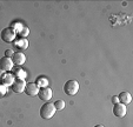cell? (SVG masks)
<instances>
[{
	"label": "cell",
	"mask_w": 133,
	"mask_h": 127,
	"mask_svg": "<svg viewBox=\"0 0 133 127\" xmlns=\"http://www.w3.org/2000/svg\"><path fill=\"white\" fill-rule=\"evenodd\" d=\"M55 111L57 110H55L54 105L51 104V102H46V104H44L40 108V117L43 118V119L48 120L54 115Z\"/></svg>",
	"instance_id": "6da1fadb"
},
{
	"label": "cell",
	"mask_w": 133,
	"mask_h": 127,
	"mask_svg": "<svg viewBox=\"0 0 133 127\" xmlns=\"http://www.w3.org/2000/svg\"><path fill=\"white\" fill-rule=\"evenodd\" d=\"M79 91V82L77 80H68L64 85V92L67 95H74Z\"/></svg>",
	"instance_id": "7a4b0ae2"
},
{
	"label": "cell",
	"mask_w": 133,
	"mask_h": 127,
	"mask_svg": "<svg viewBox=\"0 0 133 127\" xmlns=\"http://www.w3.org/2000/svg\"><path fill=\"white\" fill-rule=\"evenodd\" d=\"M15 34H17V31H14L12 27H6L1 31V34L0 35H1L3 41L10 44V42H12L15 39Z\"/></svg>",
	"instance_id": "3957f363"
},
{
	"label": "cell",
	"mask_w": 133,
	"mask_h": 127,
	"mask_svg": "<svg viewBox=\"0 0 133 127\" xmlns=\"http://www.w3.org/2000/svg\"><path fill=\"white\" fill-rule=\"evenodd\" d=\"M13 92L15 93H21V92H25V88H26V81L23 79H15L14 82L12 84L11 86Z\"/></svg>",
	"instance_id": "277c9868"
},
{
	"label": "cell",
	"mask_w": 133,
	"mask_h": 127,
	"mask_svg": "<svg viewBox=\"0 0 133 127\" xmlns=\"http://www.w3.org/2000/svg\"><path fill=\"white\" fill-rule=\"evenodd\" d=\"M13 61L11 58H1L0 59V70H3L4 72H10V71H12L13 68Z\"/></svg>",
	"instance_id": "5b68a950"
},
{
	"label": "cell",
	"mask_w": 133,
	"mask_h": 127,
	"mask_svg": "<svg viewBox=\"0 0 133 127\" xmlns=\"http://www.w3.org/2000/svg\"><path fill=\"white\" fill-rule=\"evenodd\" d=\"M126 112H127V110H126L125 105L120 104V102L114 104V107H113V114L116 115L117 118H124L126 115Z\"/></svg>",
	"instance_id": "8992f818"
},
{
	"label": "cell",
	"mask_w": 133,
	"mask_h": 127,
	"mask_svg": "<svg viewBox=\"0 0 133 127\" xmlns=\"http://www.w3.org/2000/svg\"><path fill=\"white\" fill-rule=\"evenodd\" d=\"M39 98L44 101H50V99H52V95H53V92L50 87H43L39 90V93H38Z\"/></svg>",
	"instance_id": "52a82bcc"
},
{
	"label": "cell",
	"mask_w": 133,
	"mask_h": 127,
	"mask_svg": "<svg viewBox=\"0 0 133 127\" xmlns=\"http://www.w3.org/2000/svg\"><path fill=\"white\" fill-rule=\"evenodd\" d=\"M39 86H38L37 84H34V82H30V84H26V88H25V92L27 95H30V97H35V95H38V93H39Z\"/></svg>",
	"instance_id": "ba28073f"
},
{
	"label": "cell",
	"mask_w": 133,
	"mask_h": 127,
	"mask_svg": "<svg viewBox=\"0 0 133 127\" xmlns=\"http://www.w3.org/2000/svg\"><path fill=\"white\" fill-rule=\"evenodd\" d=\"M12 61L15 65H23L26 61V55L23 52H14V54L12 57Z\"/></svg>",
	"instance_id": "9c48e42d"
},
{
	"label": "cell",
	"mask_w": 133,
	"mask_h": 127,
	"mask_svg": "<svg viewBox=\"0 0 133 127\" xmlns=\"http://www.w3.org/2000/svg\"><path fill=\"white\" fill-rule=\"evenodd\" d=\"M118 99H119V102L123 105H128L131 104V101H132V95L130 94L128 92H121L120 94L118 95Z\"/></svg>",
	"instance_id": "30bf717a"
},
{
	"label": "cell",
	"mask_w": 133,
	"mask_h": 127,
	"mask_svg": "<svg viewBox=\"0 0 133 127\" xmlns=\"http://www.w3.org/2000/svg\"><path fill=\"white\" fill-rule=\"evenodd\" d=\"M14 80H15V78H14V75L13 74H5L4 75V78H3V84H4V86H12V84L14 82Z\"/></svg>",
	"instance_id": "8fae6325"
},
{
	"label": "cell",
	"mask_w": 133,
	"mask_h": 127,
	"mask_svg": "<svg viewBox=\"0 0 133 127\" xmlns=\"http://www.w3.org/2000/svg\"><path fill=\"white\" fill-rule=\"evenodd\" d=\"M15 46H17L18 48H20V50H26V48L28 47V41L25 38H21V39H19L15 42Z\"/></svg>",
	"instance_id": "7c38bea8"
},
{
	"label": "cell",
	"mask_w": 133,
	"mask_h": 127,
	"mask_svg": "<svg viewBox=\"0 0 133 127\" xmlns=\"http://www.w3.org/2000/svg\"><path fill=\"white\" fill-rule=\"evenodd\" d=\"M53 105H54V107H55V110L57 111H61V110L65 108V101L61 100V99H58Z\"/></svg>",
	"instance_id": "4fadbf2b"
},
{
	"label": "cell",
	"mask_w": 133,
	"mask_h": 127,
	"mask_svg": "<svg viewBox=\"0 0 133 127\" xmlns=\"http://www.w3.org/2000/svg\"><path fill=\"white\" fill-rule=\"evenodd\" d=\"M14 78H17L18 77V79H23L24 80V78L26 77V73L24 72L23 70H15V72H14Z\"/></svg>",
	"instance_id": "5bb4252c"
},
{
	"label": "cell",
	"mask_w": 133,
	"mask_h": 127,
	"mask_svg": "<svg viewBox=\"0 0 133 127\" xmlns=\"http://www.w3.org/2000/svg\"><path fill=\"white\" fill-rule=\"evenodd\" d=\"M20 34H21V37H23V38H25L27 34H30V30H28L27 27H23V30H21Z\"/></svg>",
	"instance_id": "9a60e30c"
},
{
	"label": "cell",
	"mask_w": 133,
	"mask_h": 127,
	"mask_svg": "<svg viewBox=\"0 0 133 127\" xmlns=\"http://www.w3.org/2000/svg\"><path fill=\"white\" fill-rule=\"evenodd\" d=\"M13 54H14V52H13L12 50H6L5 51V57L6 58H11V59H12Z\"/></svg>",
	"instance_id": "2e32d148"
},
{
	"label": "cell",
	"mask_w": 133,
	"mask_h": 127,
	"mask_svg": "<svg viewBox=\"0 0 133 127\" xmlns=\"http://www.w3.org/2000/svg\"><path fill=\"white\" fill-rule=\"evenodd\" d=\"M112 102H113V105H114V104H118V102H119L118 97H113L112 98Z\"/></svg>",
	"instance_id": "e0dca14e"
},
{
	"label": "cell",
	"mask_w": 133,
	"mask_h": 127,
	"mask_svg": "<svg viewBox=\"0 0 133 127\" xmlns=\"http://www.w3.org/2000/svg\"><path fill=\"white\" fill-rule=\"evenodd\" d=\"M94 127H105V126H103V125H96Z\"/></svg>",
	"instance_id": "ac0fdd59"
},
{
	"label": "cell",
	"mask_w": 133,
	"mask_h": 127,
	"mask_svg": "<svg viewBox=\"0 0 133 127\" xmlns=\"http://www.w3.org/2000/svg\"><path fill=\"white\" fill-rule=\"evenodd\" d=\"M3 73H4V71H3V70H0V75L3 74Z\"/></svg>",
	"instance_id": "d6986e66"
}]
</instances>
